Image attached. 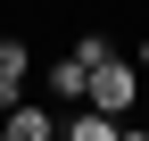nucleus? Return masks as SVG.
I'll use <instances>...</instances> for the list:
<instances>
[{
  "instance_id": "nucleus-5",
  "label": "nucleus",
  "mask_w": 149,
  "mask_h": 141,
  "mask_svg": "<svg viewBox=\"0 0 149 141\" xmlns=\"http://www.w3.org/2000/svg\"><path fill=\"white\" fill-rule=\"evenodd\" d=\"M66 141H124V125L100 116V108H74V116H66Z\"/></svg>"
},
{
  "instance_id": "nucleus-2",
  "label": "nucleus",
  "mask_w": 149,
  "mask_h": 141,
  "mask_svg": "<svg viewBox=\"0 0 149 141\" xmlns=\"http://www.w3.org/2000/svg\"><path fill=\"white\" fill-rule=\"evenodd\" d=\"M42 91H50V100H74V108H83V100H91V66L66 50V58H50V66H42Z\"/></svg>"
},
{
  "instance_id": "nucleus-7",
  "label": "nucleus",
  "mask_w": 149,
  "mask_h": 141,
  "mask_svg": "<svg viewBox=\"0 0 149 141\" xmlns=\"http://www.w3.org/2000/svg\"><path fill=\"white\" fill-rule=\"evenodd\" d=\"M124 141H149V125H124Z\"/></svg>"
},
{
  "instance_id": "nucleus-6",
  "label": "nucleus",
  "mask_w": 149,
  "mask_h": 141,
  "mask_svg": "<svg viewBox=\"0 0 149 141\" xmlns=\"http://www.w3.org/2000/svg\"><path fill=\"white\" fill-rule=\"evenodd\" d=\"M133 66H141V83H149V33H141V58H133Z\"/></svg>"
},
{
  "instance_id": "nucleus-3",
  "label": "nucleus",
  "mask_w": 149,
  "mask_h": 141,
  "mask_svg": "<svg viewBox=\"0 0 149 141\" xmlns=\"http://www.w3.org/2000/svg\"><path fill=\"white\" fill-rule=\"evenodd\" d=\"M58 133H66V125L42 108V100H17V108H8V125H0V141H58Z\"/></svg>"
},
{
  "instance_id": "nucleus-1",
  "label": "nucleus",
  "mask_w": 149,
  "mask_h": 141,
  "mask_svg": "<svg viewBox=\"0 0 149 141\" xmlns=\"http://www.w3.org/2000/svg\"><path fill=\"white\" fill-rule=\"evenodd\" d=\"M141 91H149V83H141L133 58H100V66H91V100H83V108H100V116H116V125H124Z\"/></svg>"
},
{
  "instance_id": "nucleus-8",
  "label": "nucleus",
  "mask_w": 149,
  "mask_h": 141,
  "mask_svg": "<svg viewBox=\"0 0 149 141\" xmlns=\"http://www.w3.org/2000/svg\"><path fill=\"white\" fill-rule=\"evenodd\" d=\"M58 141H66V133H58Z\"/></svg>"
},
{
  "instance_id": "nucleus-4",
  "label": "nucleus",
  "mask_w": 149,
  "mask_h": 141,
  "mask_svg": "<svg viewBox=\"0 0 149 141\" xmlns=\"http://www.w3.org/2000/svg\"><path fill=\"white\" fill-rule=\"evenodd\" d=\"M25 75H33V50L0 33V108H17V100H25Z\"/></svg>"
}]
</instances>
